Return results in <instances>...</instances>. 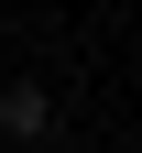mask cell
<instances>
[{
    "instance_id": "7a4b0ae2",
    "label": "cell",
    "mask_w": 142,
    "mask_h": 153,
    "mask_svg": "<svg viewBox=\"0 0 142 153\" xmlns=\"http://www.w3.org/2000/svg\"><path fill=\"white\" fill-rule=\"evenodd\" d=\"M33 153H88V142H66V131H44V142H33Z\"/></svg>"
},
{
    "instance_id": "6da1fadb",
    "label": "cell",
    "mask_w": 142,
    "mask_h": 153,
    "mask_svg": "<svg viewBox=\"0 0 142 153\" xmlns=\"http://www.w3.org/2000/svg\"><path fill=\"white\" fill-rule=\"evenodd\" d=\"M0 131H11V142H44L55 131V88L44 76H11V88H0Z\"/></svg>"
}]
</instances>
